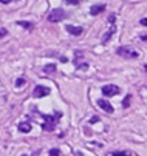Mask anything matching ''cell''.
Masks as SVG:
<instances>
[{
	"label": "cell",
	"instance_id": "obj_1",
	"mask_svg": "<svg viewBox=\"0 0 147 156\" xmlns=\"http://www.w3.org/2000/svg\"><path fill=\"white\" fill-rule=\"evenodd\" d=\"M40 116L45 119V122H44V125H42V128H44L45 131H51V130L56 128V124H57V121L60 119L62 113H60V111H56L53 116H51V115H40Z\"/></svg>",
	"mask_w": 147,
	"mask_h": 156
},
{
	"label": "cell",
	"instance_id": "obj_2",
	"mask_svg": "<svg viewBox=\"0 0 147 156\" xmlns=\"http://www.w3.org/2000/svg\"><path fill=\"white\" fill-rule=\"evenodd\" d=\"M118 56L121 57H125V59H138L139 57V53L136 50H133L132 47H119L116 50Z\"/></svg>",
	"mask_w": 147,
	"mask_h": 156
},
{
	"label": "cell",
	"instance_id": "obj_3",
	"mask_svg": "<svg viewBox=\"0 0 147 156\" xmlns=\"http://www.w3.org/2000/svg\"><path fill=\"white\" fill-rule=\"evenodd\" d=\"M65 16H67V12H65L64 9L54 8V9H51V12L48 14V22H51V23H59V22L64 20Z\"/></svg>",
	"mask_w": 147,
	"mask_h": 156
},
{
	"label": "cell",
	"instance_id": "obj_4",
	"mask_svg": "<svg viewBox=\"0 0 147 156\" xmlns=\"http://www.w3.org/2000/svg\"><path fill=\"white\" fill-rule=\"evenodd\" d=\"M118 93H119V87H118V85L110 83V85H104V87H102V94L107 96V98H112V96H115V94H118Z\"/></svg>",
	"mask_w": 147,
	"mask_h": 156
},
{
	"label": "cell",
	"instance_id": "obj_5",
	"mask_svg": "<svg viewBox=\"0 0 147 156\" xmlns=\"http://www.w3.org/2000/svg\"><path fill=\"white\" fill-rule=\"evenodd\" d=\"M50 88L48 87H44V85H37L34 87V90H33V98H45L50 94Z\"/></svg>",
	"mask_w": 147,
	"mask_h": 156
},
{
	"label": "cell",
	"instance_id": "obj_6",
	"mask_svg": "<svg viewBox=\"0 0 147 156\" xmlns=\"http://www.w3.org/2000/svg\"><path fill=\"white\" fill-rule=\"evenodd\" d=\"M98 105L104 110V111H106V113H109V115H112L113 113V111H115V108H113V105L107 101V99H99L98 101Z\"/></svg>",
	"mask_w": 147,
	"mask_h": 156
},
{
	"label": "cell",
	"instance_id": "obj_7",
	"mask_svg": "<svg viewBox=\"0 0 147 156\" xmlns=\"http://www.w3.org/2000/svg\"><path fill=\"white\" fill-rule=\"evenodd\" d=\"M67 31L71 34V36H79L82 34V27H73V25H67Z\"/></svg>",
	"mask_w": 147,
	"mask_h": 156
},
{
	"label": "cell",
	"instance_id": "obj_8",
	"mask_svg": "<svg viewBox=\"0 0 147 156\" xmlns=\"http://www.w3.org/2000/svg\"><path fill=\"white\" fill-rule=\"evenodd\" d=\"M104 9H106V5H93L91 9H90V14H91V16H98V14H101Z\"/></svg>",
	"mask_w": 147,
	"mask_h": 156
},
{
	"label": "cell",
	"instance_id": "obj_9",
	"mask_svg": "<svg viewBox=\"0 0 147 156\" xmlns=\"http://www.w3.org/2000/svg\"><path fill=\"white\" fill-rule=\"evenodd\" d=\"M17 128H19L20 133H30L31 131V124L30 122H20Z\"/></svg>",
	"mask_w": 147,
	"mask_h": 156
},
{
	"label": "cell",
	"instance_id": "obj_10",
	"mask_svg": "<svg viewBox=\"0 0 147 156\" xmlns=\"http://www.w3.org/2000/svg\"><path fill=\"white\" fill-rule=\"evenodd\" d=\"M74 65L77 70H87L88 68V62H82V59H74Z\"/></svg>",
	"mask_w": 147,
	"mask_h": 156
},
{
	"label": "cell",
	"instance_id": "obj_11",
	"mask_svg": "<svg viewBox=\"0 0 147 156\" xmlns=\"http://www.w3.org/2000/svg\"><path fill=\"white\" fill-rule=\"evenodd\" d=\"M115 30H116V28H115V25H113V27H112V28H110V30H109V31L106 33V36L102 37V43H107V42L110 40V37H112V36L115 34Z\"/></svg>",
	"mask_w": 147,
	"mask_h": 156
},
{
	"label": "cell",
	"instance_id": "obj_12",
	"mask_svg": "<svg viewBox=\"0 0 147 156\" xmlns=\"http://www.w3.org/2000/svg\"><path fill=\"white\" fill-rule=\"evenodd\" d=\"M107 156H132V151L122 150V151H110L107 153Z\"/></svg>",
	"mask_w": 147,
	"mask_h": 156
},
{
	"label": "cell",
	"instance_id": "obj_13",
	"mask_svg": "<svg viewBox=\"0 0 147 156\" xmlns=\"http://www.w3.org/2000/svg\"><path fill=\"white\" fill-rule=\"evenodd\" d=\"M44 71L48 73V74H50V73H56V65H54V63H48V65H45V66H44Z\"/></svg>",
	"mask_w": 147,
	"mask_h": 156
},
{
	"label": "cell",
	"instance_id": "obj_14",
	"mask_svg": "<svg viewBox=\"0 0 147 156\" xmlns=\"http://www.w3.org/2000/svg\"><path fill=\"white\" fill-rule=\"evenodd\" d=\"M17 25L23 27V28H28V30L33 28V23H30V22H25V20H19V22H17Z\"/></svg>",
	"mask_w": 147,
	"mask_h": 156
},
{
	"label": "cell",
	"instance_id": "obj_15",
	"mask_svg": "<svg viewBox=\"0 0 147 156\" xmlns=\"http://www.w3.org/2000/svg\"><path fill=\"white\" fill-rule=\"evenodd\" d=\"M23 85H25V79H23V77H19V79L16 80V87H17V88L23 87Z\"/></svg>",
	"mask_w": 147,
	"mask_h": 156
},
{
	"label": "cell",
	"instance_id": "obj_16",
	"mask_svg": "<svg viewBox=\"0 0 147 156\" xmlns=\"http://www.w3.org/2000/svg\"><path fill=\"white\" fill-rule=\"evenodd\" d=\"M130 98H132V96H130V94H129V96H127V98H125V99H124V101H122V105H124V107H125V108H129V105H130Z\"/></svg>",
	"mask_w": 147,
	"mask_h": 156
},
{
	"label": "cell",
	"instance_id": "obj_17",
	"mask_svg": "<svg viewBox=\"0 0 147 156\" xmlns=\"http://www.w3.org/2000/svg\"><path fill=\"white\" fill-rule=\"evenodd\" d=\"M60 154V150L59 148H51L50 150V156H59Z\"/></svg>",
	"mask_w": 147,
	"mask_h": 156
},
{
	"label": "cell",
	"instance_id": "obj_18",
	"mask_svg": "<svg viewBox=\"0 0 147 156\" xmlns=\"http://www.w3.org/2000/svg\"><path fill=\"white\" fill-rule=\"evenodd\" d=\"M115 20H116V16H115V14H110V16H109V23H110V25H115Z\"/></svg>",
	"mask_w": 147,
	"mask_h": 156
},
{
	"label": "cell",
	"instance_id": "obj_19",
	"mask_svg": "<svg viewBox=\"0 0 147 156\" xmlns=\"http://www.w3.org/2000/svg\"><path fill=\"white\" fill-rule=\"evenodd\" d=\"M81 2H84V0H67L68 5H79Z\"/></svg>",
	"mask_w": 147,
	"mask_h": 156
},
{
	"label": "cell",
	"instance_id": "obj_20",
	"mask_svg": "<svg viewBox=\"0 0 147 156\" xmlns=\"http://www.w3.org/2000/svg\"><path fill=\"white\" fill-rule=\"evenodd\" d=\"M8 34V31L5 30V28H2V30H0V39H2V37H5Z\"/></svg>",
	"mask_w": 147,
	"mask_h": 156
},
{
	"label": "cell",
	"instance_id": "obj_21",
	"mask_svg": "<svg viewBox=\"0 0 147 156\" xmlns=\"http://www.w3.org/2000/svg\"><path fill=\"white\" fill-rule=\"evenodd\" d=\"M98 121H99V118H98V116H93V118L90 119V124H96Z\"/></svg>",
	"mask_w": 147,
	"mask_h": 156
},
{
	"label": "cell",
	"instance_id": "obj_22",
	"mask_svg": "<svg viewBox=\"0 0 147 156\" xmlns=\"http://www.w3.org/2000/svg\"><path fill=\"white\" fill-rule=\"evenodd\" d=\"M11 2H13V0H0V3H3V5H8Z\"/></svg>",
	"mask_w": 147,
	"mask_h": 156
},
{
	"label": "cell",
	"instance_id": "obj_23",
	"mask_svg": "<svg viewBox=\"0 0 147 156\" xmlns=\"http://www.w3.org/2000/svg\"><path fill=\"white\" fill-rule=\"evenodd\" d=\"M141 25H142V27H147V19H142V20H141Z\"/></svg>",
	"mask_w": 147,
	"mask_h": 156
},
{
	"label": "cell",
	"instance_id": "obj_24",
	"mask_svg": "<svg viewBox=\"0 0 147 156\" xmlns=\"http://www.w3.org/2000/svg\"><path fill=\"white\" fill-rule=\"evenodd\" d=\"M141 39H142V40H147V36H142Z\"/></svg>",
	"mask_w": 147,
	"mask_h": 156
}]
</instances>
